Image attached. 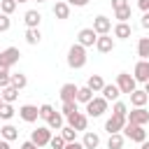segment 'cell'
Listing matches in <instances>:
<instances>
[{
  "label": "cell",
  "instance_id": "7bdbcfd3",
  "mask_svg": "<svg viewBox=\"0 0 149 149\" xmlns=\"http://www.w3.org/2000/svg\"><path fill=\"white\" fill-rule=\"evenodd\" d=\"M140 26H142V28H149V12H144V14H142V19H140Z\"/></svg>",
  "mask_w": 149,
  "mask_h": 149
},
{
  "label": "cell",
  "instance_id": "816d5d0a",
  "mask_svg": "<svg viewBox=\"0 0 149 149\" xmlns=\"http://www.w3.org/2000/svg\"><path fill=\"white\" fill-rule=\"evenodd\" d=\"M19 2H28V0H16V5H19Z\"/></svg>",
  "mask_w": 149,
  "mask_h": 149
},
{
  "label": "cell",
  "instance_id": "30bf717a",
  "mask_svg": "<svg viewBox=\"0 0 149 149\" xmlns=\"http://www.w3.org/2000/svg\"><path fill=\"white\" fill-rule=\"evenodd\" d=\"M19 116L26 121V123H35L40 119V107L37 105H21L19 107Z\"/></svg>",
  "mask_w": 149,
  "mask_h": 149
},
{
  "label": "cell",
  "instance_id": "5bb4252c",
  "mask_svg": "<svg viewBox=\"0 0 149 149\" xmlns=\"http://www.w3.org/2000/svg\"><path fill=\"white\" fill-rule=\"evenodd\" d=\"M95 49H98L100 54H109V51H114V40H112L109 35H98Z\"/></svg>",
  "mask_w": 149,
  "mask_h": 149
},
{
  "label": "cell",
  "instance_id": "ab89813d",
  "mask_svg": "<svg viewBox=\"0 0 149 149\" xmlns=\"http://www.w3.org/2000/svg\"><path fill=\"white\" fill-rule=\"evenodd\" d=\"M9 28H12V21H9V16L0 12V33H7Z\"/></svg>",
  "mask_w": 149,
  "mask_h": 149
},
{
  "label": "cell",
  "instance_id": "f907efd6",
  "mask_svg": "<svg viewBox=\"0 0 149 149\" xmlns=\"http://www.w3.org/2000/svg\"><path fill=\"white\" fill-rule=\"evenodd\" d=\"M2 105H5V100H2V95H0V107H2Z\"/></svg>",
  "mask_w": 149,
  "mask_h": 149
},
{
  "label": "cell",
  "instance_id": "83f0119b",
  "mask_svg": "<svg viewBox=\"0 0 149 149\" xmlns=\"http://www.w3.org/2000/svg\"><path fill=\"white\" fill-rule=\"evenodd\" d=\"M12 86L19 88V91L26 88V86H28V77H26L23 72H14V74H12Z\"/></svg>",
  "mask_w": 149,
  "mask_h": 149
},
{
  "label": "cell",
  "instance_id": "4316f807",
  "mask_svg": "<svg viewBox=\"0 0 149 149\" xmlns=\"http://www.w3.org/2000/svg\"><path fill=\"white\" fill-rule=\"evenodd\" d=\"M40 40H42V33H40V28H28L26 30V42L28 44H40Z\"/></svg>",
  "mask_w": 149,
  "mask_h": 149
},
{
  "label": "cell",
  "instance_id": "7c38bea8",
  "mask_svg": "<svg viewBox=\"0 0 149 149\" xmlns=\"http://www.w3.org/2000/svg\"><path fill=\"white\" fill-rule=\"evenodd\" d=\"M133 77H135V81L147 84L149 81V61H137L135 63V70H133Z\"/></svg>",
  "mask_w": 149,
  "mask_h": 149
},
{
  "label": "cell",
  "instance_id": "2e32d148",
  "mask_svg": "<svg viewBox=\"0 0 149 149\" xmlns=\"http://www.w3.org/2000/svg\"><path fill=\"white\" fill-rule=\"evenodd\" d=\"M23 21H26V26H28V28H40L42 14H40L37 9H28V12L23 14Z\"/></svg>",
  "mask_w": 149,
  "mask_h": 149
},
{
  "label": "cell",
  "instance_id": "ba28073f",
  "mask_svg": "<svg viewBox=\"0 0 149 149\" xmlns=\"http://www.w3.org/2000/svg\"><path fill=\"white\" fill-rule=\"evenodd\" d=\"M65 119H68V126H72L77 133H79V130H86V126H88V116H86L84 112H79V109L72 112V114L65 116Z\"/></svg>",
  "mask_w": 149,
  "mask_h": 149
},
{
  "label": "cell",
  "instance_id": "e575fe53",
  "mask_svg": "<svg viewBox=\"0 0 149 149\" xmlns=\"http://www.w3.org/2000/svg\"><path fill=\"white\" fill-rule=\"evenodd\" d=\"M54 112H56V109H54V107H51L49 102H44V105H40V119H44V121H49V119L54 116Z\"/></svg>",
  "mask_w": 149,
  "mask_h": 149
},
{
  "label": "cell",
  "instance_id": "484cf974",
  "mask_svg": "<svg viewBox=\"0 0 149 149\" xmlns=\"http://www.w3.org/2000/svg\"><path fill=\"white\" fill-rule=\"evenodd\" d=\"M93 98H95V95H93V91H91L88 86H79V91H77V102H84V105H86V102H91Z\"/></svg>",
  "mask_w": 149,
  "mask_h": 149
},
{
  "label": "cell",
  "instance_id": "60d3db41",
  "mask_svg": "<svg viewBox=\"0 0 149 149\" xmlns=\"http://www.w3.org/2000/svg\"><path fill=\"white\" fill-rule=\"evenodd\" d=\"M123 7H128V0H112V9L116 12V9H123Z\"/></svg>",
  "mask_w": 149,
  "mask_h": 149
},
{
  "label": "cell",
  "instance_id": "277c9868",
  "mask_svg": "<svg viewBox=\"0 0 149 149\" xmlns=\"http://www.w3.org/2000/svg\"><path fill=\"white\" fill-rule=\"evenodd\" d=\"M51 137H54V135H51V128H49V126H37V128L30 133V142H35L40 149L47 147V144L51 142Z\"/></svg>",
  "mask_w": 149,
  "mask_h": 149
},
{
  "label": "cell",
  "instance_id": "8fae6325",
  "mask_svg": "<svg viewBox=\"0 0 149 149\" xmlns=\"http://www.w3.org/2000/svg\"><path fill=\"white\" fill-rule=\"evenodd\" d=\"M126 123H128V121H126V116H119V114H112V116H109V119L105 121V130H107L109 135H114V133H121Z\"/></svg>",
  "mask_w": 149,
  "mask_h": 149
},
{
  "label": "cell",
  "instance_id": "8992f818",
  "mask_svg": "<svg viewBox=\"0 0 149 149\" xmlns=\"http://www.w3.org/2000/svg\"><path fill=\"white\" fill-rule=\"evenodd\" d=\"M95 42H98V33H95L93 28H81V30H79L77 44H81L84 49H88V47H95Z\"/></svg>",
  "mask_w": 149,
  "mask_h": 149
},
{
  "label": "cell",
  "instance_id": "d6a6232c",
  "mask_svg": "<svg viewBox=\"0 0 149 149\" xmlns=\"http://www.w3.org/2000/svg\"><path fill=\"white\" fill-rule=\"evenodd\" d=\"M61 135H63L65 142H77V130H74L72 126H63V128H61Z\"/></svg>",
  "mask_w": 149,
  "mask_h": 149
},
{
  "label": "cell",
  "instance_id": "ac0fdd59",
  "mask_svg": "<svg viewBox=\"0 0 149 149\" xmlns=\"http://www.w3.org/2000/svg\"><path fill=\"white\" fill-rule=\"evenodd\" d=\"M100 93H102V98H105L107 102H109V100H114V102H116V100H119V95H121V91H119V86H116V84H105V88H102Z\"/></svg>",
  "mask_w": 149,
  "mask_h": 149
},
{
  "label": "cell",
  "instance_id": "cb8c5ba5",
  "mask_svg": "<svg viewBox=\"0 0 149 149\" xmlns=\"http://www.w3.org/2000/svg\"><path fill=\"white\" fill-rule=\"evenodd\" d=\"M123 142H126L123 133H114V135H109V140H107V149H123Z\"/></svg>",
  "mask_w": 149,
  "mask_h": 149
},
{
  "label": "cell",
  "instance_id": "9a60e30c",
  "mask_svg": "<svg viewBox=\"0 0 149 149\" xmlns=\"http://www.w3.org/2000/svg\"><path fill=\"white\" fill-rule=\"evenodd\" d=\"M77 91H79V86H74V84H63V86H61V100H63V102L77 100Z\"/></svg>",
  "mask_w": 149,
  "mask_h": 149
},
{
  "label": "cell",
  "instance_id": "52a82bcc",
  "mask_svg": "<svg viewBox=\"0 0 149 149\" xmlns=\"http://www.w3.org/2000/svg\"><path fill=\"white\" fill-rule=\"evenodd\" d=\"M19 58H21V51L16 47H7L0 51V65H5V68H12L14 63H19Z\"/></svg>",
  "mask_w": 149,
  "mask_h": 149
},
{
  "label": "cell",
  "instance_id": "e0dca14e",
  "mask_svg": "<svg viewBox=\"0 0 149 149\" xmlns=\"http://www.w3.org/2000/svg\"><path fill=\"white\" fill-rule=\"evenodd\" d=\"M81 144H84V149H98V144H100V137H98V133H93V130H86V133H84V137H81Z\"/></svg>",
  "mask_w": 149,
  "mask_h": 149
},
{
  "label": "cell",
  "instance_id": "f1b7e54d",
  "mask_svg": "<svg viewBox=\"0 0 149 149\" xmlns=\"http://www.w3.org/2000/svg\"><path fill=\"white\" fill-rule=\"evenodd\" d=\"M0 95H2V100H5V102H9V105H12V102L19 98V88L7 86V88H2V93H0Z\"/></svg>",
  "mask_w": 149,
  "mask_h": 149
},
{
  "label": "cell",
  "instance_id": "836d02e7",
  "mask_svg": "<svg viewBox=\"0 0 149 149\" xmlns=\"http://www.w3.org/2000/svg\"><path fill=\"white\" fill-rule=\"evenodd\" d=\"M14 114H16V109H14V107H12L9 102H5V105L0 107V119H2V121H9V119H12Z\"/></svg>",
  "mask_w": 149,
  "mask_h": 149
},
{
  "label": "cell",
  "instance_id": "9c48e42d",
  "mask_svg": "<svg viewBox=\"0 0 149 149\" xmlns=\"http://www.w3.org/2000/svg\"><path fill=\"white\" fill-rule=\"evenodd\" d=\"M126 121H128V123H135V126H144V123H149V112H147L144 107H135V109L128 112Z\"/></svg>",
  "mask_w": 149,
  "mask_h": 149
},
{
  "label": "cell",
  "instance_id": "5b68a950",
  "mask_svg": "<svg viewBox=\"0 0 149 149\" xmlns=\"http://www.w3.org/2000/svg\"><path fill=\"white\" fill-rule=\"evenodd\" d=\"M116 86H119L121 93H128V95H130V93L137 88V81H135L133 74H128V72H119V74H116Z\"/></svg>",
  "mask_w": 149,
  "mask_h": 149
},
{
  "label": "cell",
  "instance_id": "74e56055",
  "mask_svg": "<svg viewBox=\"0 0 149 149\" xmlns=\"http://www.w3.org/2000/svg\"><path fill=\"white\" fill-rule=\"evenodd\" d=\"M65 144H68V142L63 140V135H61V133H56V135L51 137V142H49V147H51V149H65Z\"/></svg>",
  "mask_w": 149,
  "mask_h": 149
},
{
  "label": "cell",
  "instance_id": "681fc988",
  "mask_svg": "<svg viewBox=\"0 0 149 149\" xmlns=\"http://www.w3.org/2000/svg\"><path fill=\"white\" fill-rule=\"evenodd\" d=\"M140 149H149V142H142V147Z\"/></svg>",
  "mask_w": 149,
  "mask_h": 149
},
{
  "label": "cell",
  "instance_id": "d6986e66",
  "mask_svg": "<svg viewBox=\"0 0 149 149\" xmlns=\"http://www.w3.org/2000/svg\"><path fill=\"white\" fill-rule=\"evenodd\" d=\"M147 100H149V95L144 93V88L140 91V88H135L133 93H130V105L133 107H144L147 105Z\"/></svg>",
  "mask_w": 149,
  "mask_h": 149
},
{
  "label": "cell",
  "instance_id": "1f68e13d",
  "mask_svg": "<svg viewBox=\"0 0 149 149\" xmlns=\"http://www.w3.org/2000/svg\"><path fill=\"white\" fill-rule=\"evenodd\" d=\"M47 126L51 128V130H61L63 128V114H58V112H54V116L47 121Z\"/></svg>",
  "mask_w": 149,
  "mask_h": 149
},
{
  "label": "cell",
  "instance_id": "d4e9b609",
  "mask_svg": "<svg viewBox=\"0 0 149 149\" xmlns=\"http://www.w3.org/2000/svg\"><path fill=\"white\" fill-rule=\"evenodd\" d=\"M137 56H140V61H149V37H140V42H137Z\"/></svg>",
  "mask_w": 149,
  "mask_h": 149
},
{
  "label": "cell",
  "instance_id": "f35d334b",
  "mask_svg": "<svg viewBox=\"0 0 149 149\" xmlns=\"http://www.w3.org/2000/svg\"><path fill=\"white\" fill-rule=\"evenodd\" d=\"M61 112H63L65 116H70L72 112H77V100H72V102H63V107H61Z\"/></svg>",
  "mask_w": 149,
  "mask_h": 149
},
{
  "label": "cell",
  "instance_id": "c3c4849f",
  "mask_svg": "<svg viewBox=\"0 0 149 149\" xmlns=\"http://www.w3.org/2000/svg\"><path fill=\"white\" fill-rule=\"evenodd\" d=\"M144 93H147V95H149V81H147V84H144Z\"/></svg>",
  "mask_w": 149,
  "mask_h": 149
},
{
  "label": "cell",
  "instance_id": "6da1fadb",
  "mask_svg": "<svg viewBox=\"0 0 149 149\" xmlns=\"http://www.w3.org/2000/svg\"><path fill=\"white\" fill-rule=\"evenodd\" d=\"M86 61H88V56H86V49L81 47V44H72L70 49H68V65L72 68V70H79V68H84L86 65Z\"/></svg>",
  "mask_w": 149,
  "mask_h": 149
},
{
  "label": "cell",
  "instance_id": "7a4b0ae2",
  "mask_svg": "<svg viewBox=\"0 0 149 149\" xmlns=\"http://www.w3.org/2000/svg\"><path fill=\"white\" fill-rule=\"evenodd\" d=\"M105 112H107V100H105L102 95H95L91 102H86V116L98 119V116H102Z\"/></svg>",
  "mask_w": 149,
  "mask_h": 149
},
{
  "label": "cell",
  "instance_id": "d590c367",
  "mask_svg": "<svg viewBox=\"0 0 149 149\" xmlns=\"http://www.w3.org/2000/svg\"><path fill=\"white\" fill-rule=\"evenodd\" d=\"M14 9H16V0H0V12H2V14L9 16Z\"/></svg>",
  "mask_w": 149,
  "mask_h": 149
},
{
  "label": "cell",
  "instance_id": "db71d44e",
  "mask_svg": "<svg viewBox=\"0 0 149 149\" xmlns=\"http://www.w3.org/2000/svg\"><path fill=\"white\" fill-rule=\"evenodd\" d=\"M56 2H63V0H56Z\"/></svg>",
  "mask_w": 149,
  "mask_h": 149
},
{
  "label": "cell",
  "instance_id": "3957f363",
  "mask_svg": "<svg viewBox=\"0 0 149 149\" xmlns=\"http://www.w3.org/2000/svg\"><path fill=\"white\" fill-rule=\"evenodd\" d=\"M123 137H128V140H133V142H147V130H144V126H135V123H126L123 126Z\"/></svg>",
  "mask_w": 149,
  "mask_h": 149
},
{
  "label": "cell",
  "instance_id": "8d00e7d4",
  "mask_svg": "<svg viewBox=\"0 0 149 149\" xmlns=\"http://www.w3.org/2000/svg\"><path fill=\"white\" fill-rule=\"evenodd\" d=\"M112 114L128 116V105H126V102H121V100H116V102H114V107H112Z\"/></svg>",
  "mask_w": 149,
  "mask_h": 149
},
{
  "label": "cell",
  "instance_id": "ffe728a7",
  "mask_svg": "<svg viewBox=\"0 0 149 149\" xmlns=\"http://www.w3.org/2000/svg\"><path fill=\"white\" fill-rule=\"evenodd\" d=\"M86 86H88L93 93H98V91H102V88H105V79H102L100 74H91V77L86 79Z\"/></svg>",
  "mask_w": 149,
  "mask_h": 149
},
{
  "label": "cell",
  "instance_id": "f546056e",
  "mask_svg": "<svg viewBox=\"0 0 149 149\" xmlns=\"http://www.w3.org/2000/svg\"><path fill=\"white\" fill-rule=\"evenodd\" d=\"M7 86H12V72L9 68L0 65V88H7Z\"/></svg>",
  "mask_w": 149,
  "mask_h": 149
},
{
  "label": "cell",
  "instance_id": "7dc6e473",
  "mask_svg": "<svg viewBox=\"0 0 149 149\" xmlns=\"http://www.w3.org/2000/svg\"><path fill=\"white\" fill-rule=\"evenodd\" d=\"M0 149H9V142L7 140H0Z\"/></svg>",
  "mask_w": 149,
  "mask_h": 149
},
{
  "label": "cell",
  "instance_id": "f6af8a7d",
  "mask_svg": "<svg viewBox=\"0 0 149 149\" xmlns=\"http://www.w3.org/2000/svg\"><path fill=\"white\" fill-rule=\"evenodd\" d=\"M65 149H84V144H81V142H68Z\"/></svg>",
  "mask_w": 149,
  "mask_h": 149
},
{
  "label": "cell",
  "instance_id": "603a6c76",
  "mask_svg": "<svg viewBox=\"0 0 149 149\" xmlns=\"http://www.w3.org/2000/svg\"><path fill=\"white\" fill-rule=\"evenodd\" d=\"M130 33H133V28L128 23H116L114 26V37H119V40H128Z\"/></svg>",
  "mask_w": 149,
  "mask_h": 149
},
{
  "label": "cell",
  "instance_id": "ee69618b",
  "mask_svg": "<svg viewBox=\"0 0 149 149\" xmlns=\"http://www.w3.org/2000/svg\"><path fill=\"white\" fill-rule=\"evenodd\" d=\"M137 7L142 12H149V0H137Z\"/></svg>",
  "mask_w": 149,
  "mask_h": 149
},
{
  "label": "cell",
  "instance_id": "7402d4cb",
  "mask_svg": "<svg viewBox=\"0 0 149 149\" xmlns=\"http://www.w3.org/2000/svg\"><path fill=\"white\" fill-rule=\"evenodd\" d=\"M54 16L56 19H68L70 16V5L63 0V2H56L54 5Z\"/></svg>",
  "mask_w": 149,
  "mask_h": 149
},
{
  "label": "cell",
  "instance_id": "4fadbf2b",
  "mask_svg": "<svg viewBox=\"0 0 149 149\" xmlns=\"http://www.w3.org/2000/svg\"><path fill=\"white\" fill-rule=\"evenodd\" d=\"M93 30H95L98 35H109V30H112V21H109L107 16H102V14H98V16L93 19Z\"/></svg>",
  "mask_w": 149,
  "mask_h": 149
},
{
  "label": "cell",
  "instance_id": "bcb514c9",
  "mask_svg": "<svg viewBox=\"0 0 149 149\" xmlns=\"http://www.w3.org/2000/svg\"><path fill=\"white\" fill-rule=\"evenodd\" d=\"M21 149H40V147H37L35 142H30V140H28V142H23V144H21Z\"/></svg>",
  "mask_w": 149,
  "mask_h": 149
},
{
  "label": "cell",
  "instance_id": "44dd1931",
  "mask_svg": "<svg viewBox=\"0 0 149 149\" xmlns=\"http://www.w3.org/2000/svg\"><path fill=\"white\" fill-rule=\"evenodd\" d=\"M0 135H2V140L12 142V140H16V137H19V128H16V126H12V123H5V126L0 128Z\"/></svg>",
  "mask_w": 149,
  "mask_h": 149
},
{
  "label": "cell",
  "instance_id": "4dcf8cb0",
  "mask_svg": "<svg viewBox=\"0 0 149 149\" xmlns=\"http://www.w3.org/2000/svg\"><path fill=\"white\" fill-rule=\"evenodd\" d=\"M130 14H133V9H130V5H128V7H123V9H116V12H114V19H116L119 23H128Z\"/></svg>",
  "mask_w": 149,
  "mask_h": 149
},
{
  "label": "cell",
  "instance_id": "b9f144b4",
  "mask_svg": "<svg viewBox=\"0 0 149 149\" xmlns=\"http://www.w3.org/2000/svg\"><path fill=\"white\" fill-rule=\"evenodd\" d=\"M70 7H86L88 5V0H65Z\"/></svg>",
  "mask_w": 149,
  "mask_h": 149
},
{
  "label": "cell",
  "instance_id": "f5cc1de1",
  "mask_svg": "<svg viewBox=\"0 0 149 149\" xmlns=\"http://www.w3.org/2000/svg\"><path fill=\"white\" fill-rule=\"evenodd\" d=\"M37 2H47V0H37Z\"/></svg>",
  "mask_w": 149,
  "mask_h": 149
}]
</instances>
